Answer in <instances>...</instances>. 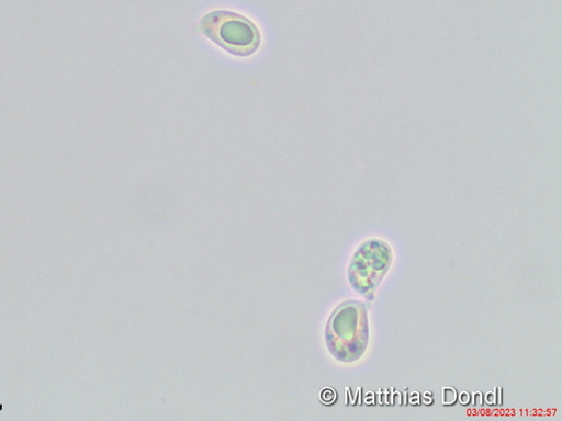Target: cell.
<instances>
[{"label": "cell", "instance_id": "cell-2", "mask_svg": "<svg viewBox=\"0 0 562 421\" xmlns=\"http://www.w3.org/2000/svg\"><path fill=\"white\" fill-rule=\"evenodd\" d=\"M445 405H451L456 401V391L453 389H445Z\"/></svg>", "mask_w": 562, "mask_h": 421}, {"label": "cell", "instance_id": "cell-3", "mask_svg": "<svg viewBox=\"0 0 562 421\" xmlns=\"http://www.w3.org/2000/svg\"><path fill=\"white\" fill-rule=\"evenodd\" d=\"M322 401L333 402L336 400V392L333 390H325L321 394Z\"/></svg>", "mask_w": 562, "mask_h": 421}, {"label": "cell", "instance_id": "cell-1", "mask_svg": "<svg viewBox=\"0 0 562 421\" xmlns=\"http://www.w3.org/2000/svg\"><path fill=\"white\" fill-rule=\"evenodd\" d=\"M200 32L232 56L250 57L261 45V33L246 16L229 11H214L199 23Z\"/></svg>", "mask_w": 562, "mask_h": 421}, {"label": "cell", "instance_id": "cell-4", "mask_svg": "<svg viewBox=\"0 0 562 421\" xmlns=\"http://www.w3.org/2000/svg\"><path fill=\"white\" fill-rule=\"evenodd\" d=\"M460 401L462 403H468L470 402V395H467V394H462L461 397H460Z\"/></svg>", "mask_w": 562, "mask_h": 421}]
</instances>
